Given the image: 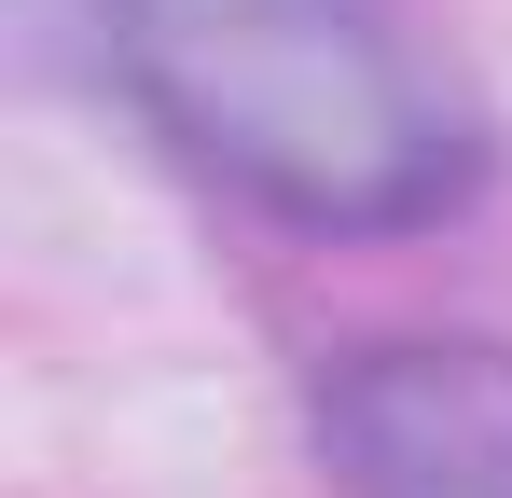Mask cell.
I'll return each instance as SVG.
<instances>
[{"mask_svg":"<svg viewBox=\"0 0 512 498\" xmlns=\"http://www.w3.org/2000/svg\"><path fill=\"white\" fill-rule=\"evenodd\" d=\"M180 166L305 236H416L485 194V111L402 0H84Z\"/></svg>","mask_w":512,"mask_h":498,"instance_id":"obj_1","label":"cell"},{"mask_svg":"<svg viewBox=\"0 0 512 498\" xmlns=\"http://www.w3.org/2000/svg\"><path fill=\"white\" fill-rule=\"evenodd\" d=\"M346 498H512V346L485 332H402L360 346L319 388Z\"/></svg>","mask_w":512,"mask_h":498,"instance_id":"obj_2","label":"cell"}]
</instances>
